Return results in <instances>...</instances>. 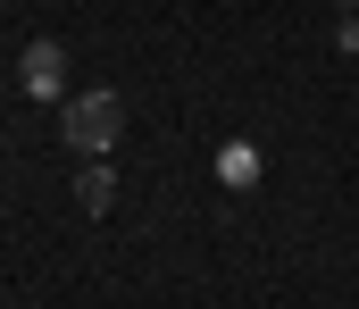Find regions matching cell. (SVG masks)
<instances>
[{"mask_svg": "<svg viewBox=\"0 0 359 309\" xmlns=\"http://www.w3.org/2000/svg\"><path fill=\"white\" fill-rule=\"evenodd\" d=\"M59 142L84 151V159H109V151L126 142V101L100 92V84H92V92H67V101H59Z\"/></svg>", "mask_w": 359, "mask_h": 309, "instance_id": "cell-1", "label": "cell"}, {"mask_svg": "<svg viewBox=\"0 0 359 309\" xmlns=\"http://www.w3.org/2000/svg\"><path fill=\"white\" fill-rule=\"evenodd\" d=\"M217 176H226L234 193H243V184H259V151H251V142H226V151H217Z\"/></svg>", "mask_w": 359, "mask_h": 309, "instance_id": "cell-3", "label": "cell"}, {"mask_svg": "<svg viewBox=\"0 0 359 309\" xmlns=\"http://www.w3.org/2000/svg\"><path fill=\"white\" fill-rule=\"evenodd\" d=\"M76 201H84L92 217H100V209L117 201V176H109V167H84V176H76Z\"/></svg>", "mask_w": 359, "mask_h": 309, "instance_id": "cell-4", "label": "cell"}, {"mask_svg": "<svg viewBox=\"0 0 359 309\" xmlns=\"http://www.w3.org/2000/svg\"><path fill=\"white\" fill-rule=\"evenodd\" d=\"M17 84L34 92V101H67V50L42 34V42H25V59H17Z\"/></svg>", "mask_w": 359, "mask_h": 309, "instance_id": "cell-2", "label": "cell"}]
</instances>
